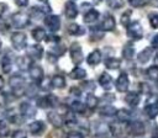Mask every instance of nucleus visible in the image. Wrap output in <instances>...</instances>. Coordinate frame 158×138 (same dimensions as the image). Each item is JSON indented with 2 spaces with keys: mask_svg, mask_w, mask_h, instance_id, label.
I'll return each mask as SVG.
<instances>
[{
  "mask_svg": "<svg viewBox=\"0 0 158 138\" xmlns=\"http://www.w3.org/2000/svg\"><path fill=\"white\" fill-rule=\"evenodd\" d=\"M47 58H48L49 62H52V63H56V62H57V55L52 57V53H48V54H47Z\"/></svg>",
  "mask_w": 158,
  "mask_h": 138,
  "instance_id": "obj_51",
  "label": "nucleus"
},
{
  "mask_svg": "<svg viewBox=\"0 0 158 138\" xmlns=\"http://www.w3.org/2000/svg\"><path fill=\"white\" fill-rule=\"evenodd\" d=\"M133 55H135V46L132 42H128L122 48V57L126 60H131L133 58Z\"/></svg>",
  "mask_w": 158,
  "mask_h": 138,
  "instance_id": "obj_24",
  "label": "nucleus"
},
{
  "mask_svg": "<svg viewBox=\"0 0 158 138\" xmlns=\"http://www.w3.org/2000/svg\"><path fill=\"white\" fill-rule=\"evenodd\" d=\"M4 84H5V83H4V78H2V76H0V91H1V90H2V87H4Z\"/></svg>",
  "mask_w": 158,
  "mask_h": 138,
  "instance_id": "obj_53",
  "label": "nucleus"
},
{
  "mask_svg": "<svg viewBox=\"0 0 158 138\" xmlns=\"http://www.w3.org/2000/svg\"><path fill=\"white\" fill-rule=\"evenodd\" d=\"M27 55H28L31 59L40 60V59L43 57V48H42V46H41V44H38V43L30 46V47H28Z\"/></svg>",
  "mask_w": 158,
  "mask_h": 138,
  "instance_id": "obj_12",
  "label": "nucleus"
},
{
  "mask_svg": "<svg viewBox=\"0 0 158 138\" xmlns=\"http://www.w3.org/2000/svg\"><path fill=\"white\" fill-rule=\"evenodd\" d=\"M127 36L131 39H141L143 37V27L138 21H131L127 26Z\"/></svg>",
  "mask_w": 158,
  "mask_h": 138,
  "instance_id": "obj_2",
  "label": "nucleus"
},
{
  "mask_svg": "<svg viewBox=\"0 0 158 138\" xmlns=\"http://www.w3.org/2000/svg\"><path fill=\"white\" fill-rule=\"evenodd\" d=\"M125 102L130 106V107H137L138 106V104H139V96H138V94H136V92H133V91H130V92H127L126 94V96H125Z\"/></svg>",
  "mask_w": 158,
  "mask_h": 138,
  "instance_id": "obj_22",
  "label": "nucleus"
},
{
  "mask_svg": "<svg viewBox=\"0 0 158 138\" xmlns=\"http://www.w3.org/2000/svg\"><path fill=\"white\" fill-rule=\"evenodd\" d=\"M70 94H75V95H80L81 92L79 91V89H78V87H74V86H73V87H70Z\"/></svg>",
  "mask_w": 158,
  "mask_h": 138,
  "instance_id": "obj_52",
  "label": "nucleus"
},
{
  "mask_svg": "<svg viewBox=\"0 0 158 138\" xmlns=\"http://www.w3.org/2000/svg\"><path fill=\"white\" fill-rule=\"evenodd\" d=\"M64 15L70 20H73V18H75L78 16V6L75 5L74 1H67L65 2V5H64Z\"/></svg>",
  "mask_w": 158,
  "mask_h": 138,
  "instance_id": "obj_15",
  "label": "nucleus"
},
{
  "mask_svg": "<svg viewBox=\"0 0 158 138\" xmlns=\"http://www.w3.org/2000/svg\"><path fill=\"white\" fill-rule=\"evenodd\" d=\"M9 133H10L9 124L4 120H0V137H6Z\"/></svg>",
  "mask_w": 158,
  "mask_h": 138,
  "instance_id": "obj_37",
  "label": "nucleus"
},
{
  "mask_svg": "<svg viewBox=\"0 0 158 138\" xmlns=\"http://www.w3.org/2000/svg\"><path fill=\"white\" fill-rule=\"evenodd\" d=\"M144 113L149 117V118H156L158 116V101H153L149 102L144 106Z\"/></svg>",
  "mask_w": 158,
  "mask_h": 138,
  "instance_id": "obj_20",
  "label": "nucleus"
},
{
  "mask_svg": "<svg viewBox=\"0 0 158 138\" xmlns=\"http://www.w3.org/2000/svg\"><path fill=\"white\" fill-rule=\"evenodd\" d=\"M99 84L101 85V87L104 90H111L112 85H114V81H112V78L109 73L104 71L100 76H99Z\"/></svg>",
  "mask_w": 158,
  "mask_h": 138,
  "instance_id": "obj_17",
  "label": "nucleus"
},
{
  "mask_svg": "<svg viewBox=\"0 0 158 138\" xmlns=\"http://www.w3.org/2000/svg\"><path fill=\"white\" fill-rule=\"evenodd\" d=\"M46 129V124L43 121H33L28 124V131L32 136H40L44 132Z\"/></svg>",
  "mask_w": 158,
  "mask_h": 138,
  "instance_id": "obj_14",
  "label": "nucleus"
},
{
  "mask_svg": "<svg viewBox=\"0 0 158 138\" xmlns=\"http://www.w3.org/2000/svg\"><path fill=\"white\" fill-rule=\"evenodd\" d=\"M43 22H44L46 27H47L52 33L57 32V31L60 28V18H59V16H57V15L49 14V15L44 16Z\"/></svg>",
  "mask_w": 158,
  "mask_h": 138,
  "instance_id": "obj_6",
  "label": "nucleus"
},
{
  "mask_svg": "<svg viewBox=\"0 0 158 138\" xmlns=\"http://www.w3.org/2000/svg\"><path fill=\"white\" fill-rule=\"evenodd\" d=\"M153 138H158V136H153Z\"/></svg>",
  "mask_w": 158,
  "mask_h": 138,
  "instance_id": "obj_56",
  "label": "nucleus"
},
{
  "mask_svg": "<svg viewBox=\"0 0 158 138\" xmlns=\"http://www.w3.org/2000/svg\"><path fill=\"white\" fill-rule=\"evenodd\" d=\"M146 74H147V78H148L149 80L158 81V67H157V65L149 67V68L146 70Z\"/></svg>",
  "mask_w": 158,
  "mask_h": 138,
  "instance_id": "obj_35",
  "label": "nucleus"
},
{
  "mask_svg": "<svg viewBox=\"0 0 158 138\" xmlns=\"http://www.w3.org/2000/svg\"><path fill=\"white\" fill-rule=\"evenodd\" d=\"M148 20H149L152 28H158V14L157 12H151L148 15Z\"/></svg>",
  "mask_w": 158,
  "mask_h": 138,
  "instance_id": "obj_39",
  "label": "nucleus"
},
{
  "mask_svg": "<svg viewBox=\"0 0 158 138\" xmlns=\"http://www.w3.org/2000/svg\"><path fill=\"white\" fill-rule=\"evenodd\" d=\"M86 106L83 104V102H80V101H78V100H75V101H73L72 104H70V110L72 111H74L75 113H84L85 111H86Z\"/></svg>",
  "mask_w": 158,
  "mask_h": 138,
  "instance_id": "obj_34",
  "label": "nucleus"
},
{
  "mask_svg": "<svg viewBox=\"0 0 158 138\" xmlns=\"http://www.w3.org/2000/svg\"><path fill=\"white\" fill-rule=\"evenodd\" d=\"M116 111H117V108H116L115 106L110 105V104H106V105H104V106H101V107L99 108V113H100L101 116H106V117H112V116H115V115H116Z\"/></svg>",
  "mask_w": 158,
  "mask_h": 138,
  "instance_id": "obj_25",
  "label": "nucleus"
},
{
  "mask_svg": "<svg viewBox=\"0 0 158 138\" xmlns=\"http://www.w3.org/2000/svg\"><path fill=\"white\" fill-rule=\"evenodd\" d=\"M99 16H100V14H99V11H98V10H95V9H89V10L84 14L83 20H84V22H85V23L91 25V23H94V22H96V21H98Z\"/></svg>",
  "mask_w": 158,
  "mask_h": 138,
  "instance_id": "obj_18",
  "label": "nucleus"
},
{
  "mask_svg": "<svg viewBox=\"0 0 158 138\" xmlns=\"http://www.w3.org/2000/svg\"><path fill=\"white\" fill-rule=\"evenodd\" d=\"M28 74H30V78L36 83V84H40V81L43 79V70L40 65H36V64H32L28 69Z\"/></svg>",
  "mask_w": 158,
  "mask_h": 138,
  "instance_id": "obj_11",
  "label": "nucleus"
},
{
  "mask_svg": "<svg viewBox=\"0 0 158 138\" xmlns=\"http://www.w3.org/2000/svg\"><path fill=\"white\" fill-rule=\"evenodd\" d=\"M128 85H130L128 76H127V74L123 71V73H121V74L117 76L116 81H115V87H116V90L120 91V92H126L127 89H128Z\"/></svg>",
  "mask_w": 158,
  "mask_h": 138,
  "instance_id": "obj_8",
  "label": "nucleus"
},
{
  "mask_svg": "<svg viewBox=\"0 0 158 138\" xmlns=\"http://www.w3.org/2000/svg\"><path fill=\"white\" fill-rule=\"evenodd\" d=\"M152 54H153V48H152V47H146V48H143V49L138 53L137 60H138L141 64H144V63H147V62L151 59Z\"/></svg>",
  "mask_w": 158,
  "mask_h": 138,
  "instance_id": "obj_21",
  "label": "nucleus"
},
{
  "mask_svg": "<svg viewBox=\"0 0 158 138\" xmlns=\"http://www.w3.org/2000/svg\"><path fill=\"white\" fill-rule=\"evenodd\" d=\"M109 6L112 9H120L123 5V0H106Z\"/></svg>",
  "mask_w": 158,
  "mask_h": 138,
  "instance_id": "obj_42",
  "label": "nucleus"
},
{
  "mask_svg": "<svg viewBox=\"0 0 158 138\" xmlns=\"http://www.w3.org/2000/svg\"><path fill=\"white\" fill-rule=\"evenodd\" d=\"M12 64H14V59L11 58V54L6 53L2 57V71L5 74H9L11 71V69H12Z\"/></svg>",
  "mask_w": 158,
  "mask_h": 138,
  "instance_id": "obj_26",
  "label": "nucleus"
},
{
  "mask_svg": "<svg viewBox=\"0 0 158 138\" xmlns=\"http://www.w3.org/2000/svg\"><path fill=\"white\" fill-rule=\"evenodd\" d=\"M37 105H38V107H41V108H49V107H51V104H49V100H48L47 96L38 97V99H37Z\"/></svg>",
  "mask_w": 158,
  "mask_h": 138,
  "instance_id": "obj_38",
  "label": "nucleus"
},
{
  "mask_svg": "<svg viewBox=\"0 0 158 138\" xmlns=\"http://www.w3.org/2000/svg\"><path fill=\"white\" fill-rule=\"evenodd\" d=\"M69 76H70L72 79L80 80V79H84V78L86 76V71H85V69H83V68H80V67H75V68L70 71Z\"/></svg>",
  "mask_w": 158,
  "mask_h": 138,
  "instance_id": "obj_30",
  "label": "nucleus"
},
{
  "mask_svg": "<svg viewBox=\"0 0 158 138\" xmlns=\"http://www.w3.org/2000/svg\"><path fill=\"white\" fill-rule=\"evenodd\" d=\"M38 1H46V0H38Z\"/></svg>",
  "mask_w": 158,
  "mask_h": 138,
  "instance_id": "obj_57",
  "label": "nucleus"
},
{
  "mask_svg": "<svg viewBox=\"0 0 158 138\" xmlns=\"http://www.w3.org/2000/svg\"><path fill=\"white\" fill-rule=\"evenodd\" d=\"M156 58L158 59V51H157V53H156Z\"/></svg>",
  "mask_w": 158,
  "mask_h": 138,
  "instance_id": "obj_54",
  "label": "nucleus"
},
{
  "mask_svg": "<svg viewBox=\"0 0 158 138\" xmlns=\"http://www.w3.org/2000/svg\"><path fill=\"white\" fill-rule=\"evenodd\" d=\"M6 97H7V95L0 91V106H4L6 104Z\"/></svg>",
  "mask_w": 158,
  "mask_h": 138,
  "instance_id": "obj_49",
  "label": "nucleus"
},
{
  "mask_svg": "<svg viewBox=\"0 0 158 138\" xmlns=\"http://www.w3.org/2000/svg\"><path fill=\"white\" fill-rule=\"evenodd\" d=\"M0 48H1V41H0Z\"/></svg>",
  "mask_w": 158,
  "mask_h": 138,
  "instance_id": "obj_58",
  "label": "nucleus"
},
{
  "mask_svg": "<svg viewBox=\"0 0 158 138\" xmlns=\"http://www.w3.org/2000/svg\"><path fill=\"white\" fill-rule=\"evenodd\" d=\"M63 120H64V123L68 124V126H73V124H77V123H78L75 112L72 111V110H68V111L65 112V116H64Z\"/></svg>",
  "mask_w": 158,
  "mask_h": 138,
  "instance_id": "obj_32",
  "label": "nucleus"
},
{
  "mask_svg": "<svg viewBox=\"0 0 158 138\" xmlns=\"http://www.w3.org/2000/svg\"><path fill=\"white\" fill-rule=\"evenodd\" d=\"M105 67L107 69H118L121 67V60L114 57H110L107 59H105Z\"/></svg>",
  "mask_w": 158,
  "mask_h": 138,
  "instance_id": "obj_33",
  "label": "nucleus"
},
{
  "mask_svg": "<svg viewBox=\"0 0 158 138\" xmlns=\"http://www.w3.org/2000/svg\"><path fill=\"white\" fill-rule=\"evenodd\" d=\"M37 91H38L37 85H36V84H31V85H28V87L26 89L25 94H26L27 96H30V97H33V96L37 94Z\"/></svg>",
  "mask_w": 158,
  "mask_h": 138,
  "instance_id": "obj_41",
  "label": "nucleus"
},
{
  "mask_svg": "<svg viewBox=\"0 0 158 138\" xmlns=\"http://www.w3.org/2000/svg\"><path fill=\"white\" fill-rule=\"evenodd\" d=\"M65 84H67L65 83V78L63 75H60V74H57L51 79V85L53 87H56V89H63L65 86Z\"/></svg>",
  "mask_w": 158,
  "mask_h": 138,
  "instance_id": "obj_27",
  "label": "nucleus"
},
{
  "mask_svg": "<svg viewBox=\"0 0 158 138\" xmlns=\"http://www.w3.org/2000/svg\"><path fill=\"white\" fill-rule=\"evenodd\" d=\"M32 37L36 42H41V41H44L46 37H47V33L44 31V28L42 27H35L32 30Z\"/></svg>",
  "mask_w": 158,
  "mask_h": 138,
  "instance_id": "obj_28",
  "label": "nucleus"
},
{
  "mask_svg": "<svg viewBox=\"0 0 158 138\" xmlns=\"http://www.w3.org/2000/svg\"><path fill=\"white\" fill-rule=\"evenodd\" d=\"M68 33L69 34H74V36H81L85 33V28L79 26L78 23H70L68 26Z\"/></svg>",
  "mask_w": 158,
  "mask_h": 138,
  "instance_id": "obj_29",
  "label": "nucleus"
},
{
  "mask_svg": "<svg viewBox=\"0 0 158 138\" xmlns=\"http://www.w3.org/2000/svg\"><path fill=\"white\" fill-rule=\"evenodd\" d=\"M36 107L30 102H22L20 105V113L23 118H33L36 116Z\"/></svg>",
  "mask_w": 158,
  "mask_h": 138,
  "instance_id": "obj_9",
  "label": "nucleus"
},
{
  "mask_svg": "<svg viewBox=\"0 0 158 138\" xmlns=\"http://www.w3.org/2000/svg\"><path fill=\"white\" fill-rule=\"evenodd\" d=\"M47 120L49 121V123L54 127V128H62L63 127V123H64V120L63 117L56 112V111H49L47 113Z\"/></svg>",
  "mask_w": 158,
  "mask_h": 138,
  "instance_id": "obj_10",
  "label": "nucleus"
},
{
  "mask_svg": "<svg viewBox=\"0 0 158 138\" xmlns=\"http://www.w3.org/2000/svg\"><path fill=\"white\" fill-rule=\"evenodd\" d=\"M100 1H101V0H95V2H100Z\"/></svg>",
  "mask_w": 158,
  "mask_h": 138,
  "instance_id": "obj_55",
  "label": "nucleus"
},
{
  "mask_svg": "<svg viewBox=\"0 0 158 138\" xmlns=\"http://www.w3.org/2000/svg\"><path fill=\"white\" fill-rule=\"evenodd\" d=\"M128 132L132 134V136H142L146 132V127L143 124V122L141 121H130L128 122Z\"/></svg>",
  "mask_w": 158,
  "mask_h": 138,
  "instance_id": "obj_7",
  "label": "nucleus"
},
{
  "mask_svg": "<svg viewBox=\"0 0 158 138\" xmlns=\"http://www.w3.org/2000/svg\"><path fill=\"white\" fill-rule=\"evenodd\" d=\"M130 22H131V11L127 10V11H125V12L122 14V16H121V25L126 27Z\"/></svg>",
  "mask_w": 158,
  "mask_h": 138,
  "instance_id": "obj_40",
  "label": "nucleus"
},
{
  "mask_svg": "<svg viewBox=\"0 0 158 138\" xmlns=\"http://www.w3.org/2000/svg\"><path fill=\"white\" fill-rule=\"evenodd\" d=\"M52 53H53L54 55H57V57L63 55V54L65 53V46H64V44H60V43H57V44L54 46V48L52 49Z\"/></svg>",
  "mask_w": 158,
  "mask_h": 138,
  "instance_id": "obj_36",
  "label": "nucleus"
},
{
  "mask_svg": "<svg viewBox=\"0 0 158 138\" xmlns=\"http://www.w3.org/2000/svg\"><path fill=\"white\" fill-rule=\"evenodd\" d=\"M9 85L14 92V96L16 97H20L22 95H25V91H26V87H25V80L22 76L20 75H14L10 78L9 80Z\"/></svg>",
  "mask_w": 158,
  "mask_h": 138,
  "instance_id": "obj_1",
  "label": "nucleus"
},
{
  "mask_svg": "<svg viewBox=\"0 0 158 138\" xmlns=\"http://www.w3.org/2000/svg\"><path fill=\"white\" fill-rule=\"evenodd\" d=\"M128 1H130V4H131L132 6H135V7H139V6L146 5V2H147L148 0H128Z\"/></svg>",
  "mask_w": 158,
  "mask_h": 138,
  "instance_id": "obj_45",
  "label": "nucleus"
},
{
  "mask_svg": "<svg viewBox=\"0 0 158 138\" xmlns=\"http://www.w3.org/2000/svg\"><path fill=\"white\" fill-rule=\"evenodd\" d=\"M116 26V22H115V17L112 15H105L102 21H101V25H100V28L102 31H112Z\"/></svg>",
  "mask_w": 158,
  "mask_h": 138,
  "instance_id": "obj_16",
  "label": "nucleus"
},
{
  "mask_svg": "<svg viewBox=\"0 0 158 138\" xmlns=\"http://www.w3.org/2000/svg\"><path fill=\"white\" fill-rule=\"evenodd\" d=\"M67 138H84V136L80 133V132H70L67 134Z\"/></svg>",
  "mask_w": 158,
  "mask_h": 138,
  "instance_id": "obj_47",
  "label": "nucleus"
},
{
  "mask_svg": "<svg viewBox=\"0 0 158 138\" xmlns=\"http://www.w3.org/2000/svg\"><path fill=\"white\" fill-rule=\"evenodd\" d=\"M47 97H48V100H49L51 107H54V106L58 104V97H57V96H54V95L49 94V95H47Z\"/></svg>",
  "mask_w": 158,
  "mask_h": 138,
  "instance_id": "obj_46",
  "label": "nucleus"
},
{
  "mask_svg": "<svg viewBox=\"0 0 158 138\" xmlns=\"http://www.w3.org/2000/svg\"><path fill=\"white\" fill-rule=\"evenodd\" d=\"M16 64H17V67H19L21 70H28L30 67H31L33 63H32V60H31V58H30L28 55H22V57H19V58H17Z\"/></svg>",
  "mask_w": 158,
  "mask_h": 138,
  "instance_id": "obj_23",
  "label": "nucleus"
},
{
  "mask_svg": "<svg viewBox=\"0 0 158 138\" xmlns=\"http://www.w3.org/2000/svg\"><path fill=\"white\" fill-rule=\"evenodd\" d=\"M15 1V4L17 5V6H20V7H25V6H27V4H28V0H14Z\"/></svg>",
  "mask_w": 158,
  "mask_h": 138,
  "instance_id": "obj_48",
  "label": "nucleus"
},
{
  "mask_svg": "<svg viewBox=\"0 0 158 138\" xmlns=\"http://www.w3.org/2000/svg\"><path fill=\"white\" fill-rule=\"evenodd\" d=\"M98 105H99V99L94 94H88L86 100H85V106L89 110H94V108H96Z\"/></svg>",
  "mask_w": 158,
  "mask_h": 138,
  "instance_id": "obj_31",
  "label": "nucleus"
},
{
  "mask_svg": "<svg viewBox=\"0 0 158 138\" xmlns=\"http://www.w3.org/2000/svg\"><path fill=\"white\" fill-rule=\"evenodd\" d=\"M102 60V54L100 52V49H94L93 52L89 53V55L86 57V63L90 67H96L98 64H100Z\"/></svg>",
  "mask_w": 158,
  "mask_h": 138,
  "instance_id": "obj_13",
  "label": "nucleus"
},
{
  "mask_svg": "<svg viewBox=\"0 0 158 138\" xmlns=\"http://www.w3.org/2000/svg\"><path fill=\"white\" fill-rule=\"evenodd\" d=\"M115 99H116V96H115L114 94H111V92H105V94L102 95V100H105L107 104L114 102V101H115Z\"/></svg>",
  "mask_w": 158,
  "mask_h": 138,
  "instance_id": "obj_44",
  "label": "nucleus"
},
{
  "mask_svg": "<svg viewBox=\"0 0 158 138\" xmlns=\"http://www.w3.org/2000/svg\"><path fill=\"white\" fill-rule=\"evenodd\" d=\"M69 53H70V58H72V60H73L74 64L79 65V64L84 60L83 49H81V46H80L78 42L72 43V46H70V48H69Z\"/></svg>",
  "mask_w": 158,
  "mask_h": 138,
  "instance_id": "obj_5",
  "label": "nucleus"
},
{
  "mask_svg": "<svg viewBox=\"0 0 158 138\" xmlns=\"http://www.w3.org/2000/svg\"><path fill=\"white\" fill-rule=\"evenodd\" d=\"M151 43H152V47H154V48H158V33H157V34H154V36L152 37V41H151Z\"/></svg>",
  "mask_w": 158,
  "mask_h": 138,
  "instance_id": "obj_50",
  "label": "nucleus"
},
{
  "mask_svg": "<svg viewBox=\"0 0 158 138\" xmlns=\"http://www.w3.org/2000/svg\"><path fill=\"white\" fill-rule=\"evenodd\" d=\"M11 138H27V133L25 131H22V129H16L12 133Z\"/></svg>",
  "mask_w": 158,
  "mask_h": 138,
  "instance_id": "obj_43",
  "label": "nucleus"
},
{
  "mask_svg": "<svg viewBox=\"0 0 158 138\" xmlns=\"http://www.w3.org/2000/svg\"><path fill=\"white\" fill-rule=\"evenodd\" d=\"M11 43L16 51H23L27 46V37L23 32H15L11 34Z\"/></svg>",
  "mask_w": 158,
  "mask_h": 138,
  "instance_id": "obj_4",
  "label": "nucleus"
},
{
  "mask_svg": "<svg viewBox=\"0 0 158 138\" xmlns=\"http://www.w3.org/2000/svg\"><path fill=\"white\" fill-rule=\"evenodd\" d=\"M115 116H116V118H117V122H120V123H128L130 121H132V120H131L132 113H131L128 110H126V108L117 110Z\"/></svg>",
  "mask_w": 158,
  "mask_h": 138,
  "instance_id": "obj_19",
  "label": "nucleus"
},
{
  "mask_svg": "<svg viewBox=\"0 0 158 138\" xmlns=\"http://www.w3.org/2000/svg\"><path fill=\"white\" fill-rule=\"evenodd\" d=\"M11 22H12V26L21 30V28H25L28 26L30 23V16L27 14H23V12H15L12 16H11Z\"/></svg>",
  "mask_w": 158,
  "mask_h": 138,
  "instance_id": "obj_3",
  "label": "nucleus"
}]
</instances>
